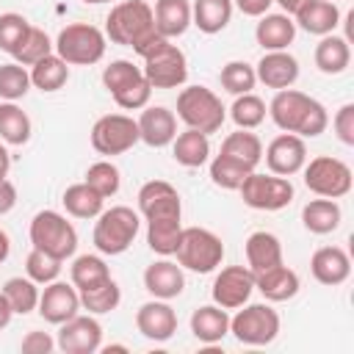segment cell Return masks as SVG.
I'll list each match as a JSON object with an SVG mask.
<instances>
[{"mask_svg": "<svg viewBox=\"0 0 354 354\" xmlns=\"http://www.w3.org/2000/svg\"><path fill=\"white\" fill-rule=\"evenodd\" d=\"M268 116L282 133H293L301 138H315L326 130L329 113L324 102L299 91V88H279L268 102Z\"/></svg>", "mask_w": 354, "mask_h": 354, "instance_id": "1", "label": "cell"}, {"mask_svg": "<svg viewBox=\"0 0 354 354\" xmlns=\"http://www.w3.org/2000/svg\"><path fill=\"white\" fill-rule=\"evenodd\" d=\"M105 39L122 47H133V53L141 55L160 39V33L155 30L152 6L144 0H119L116 6H111L105 17Z\"/></svg>", "mask_w": 354, "mask_h": 354, "instance_id": "2", "label": "cell"}, {"mask_svg": "<svg viewBox=\"0 0 354 354\" xmlns=\"http://www.w3.org/2000/svg\"><path fill=\"white\" fill-rule=\"evenodd\" d=\"M138 230H141V216L127 205H113L108 210L102 207V213L97 216L91 241H94L100 254L116 257L133 246Z\"/></svg>", "mask_w": 354, "mask_h": 354, "instance_id": "3", "label": "cell"}, {"mask_svg": "<svg viewBox=\"0 0 354 354\" xmlns=\"http://www.w3.org/2000/svg\"><path fill=\"white\" fill-rule=\"evenodd\" d=\"M185 127L199 130L205 136L218 133L224 119H227V108L221 105L218 94L207 86H185L177 94V113H174Z\"/></svg>", "mask_w": 354, "mask_h": 354, "instance_id": "4", "label": "cell"}, {"mask_svg": "<svg viewBox=\"0 0 354 354\" xmlns=\"http://www.w3.org/2000/svg\"><path fill=\"white\" fill-rule=\"evenodd\" d=\"M102 86L124 111H141L144 105H149L152 97V86L144 77L141 66H136L127 58H116L102 69Z\"/></svg>", "mask_w": 354, "mask_h": 354, "instance_id": "5", "label": "cell"}, {"mask_svg": "<svg viewBox=\"0 0 354 354\" xmlns=\"http://www.w3.org/2000/svg\"><path fill=\"white\" fill-rule=\"evenodd\" d=\"M53 47H55V55H61L69 66H91L102 61L108 39H105V30H100L91 22H72L58 30Z\"/></svg>", "mask_w": 354, "mask_h": 354, "instance_id": "6", "label": "cell"}, {"mask_svg": "<svg viewBox=\"0 0 354 354\" xmlns=\"http://www.w3.org/2000/svg\"><path fill=\"white\" fill-rule=\"evenodd\" d=\"M28 235H30L33 249H41L58 260H69L77 252V230L58 210H39L30 218Z\"/></svg>", "mask_w": 354, "mask_h": 354, "instance_id": "7", "label": "cell"}, {"mask_svg": "<svg viewBox=\"0 0 354 354\" xmlns=\"http://www.w3.org/2000/svg\"><path fill=\"white\" fill-rule=\"evenodd\" d=\"M177 263L185 271L194 274H210L221 266L224 260V243L213 230L205 227H183L177 252H174Z\"/></svg>", "mask_w": 354, "mask_h": 354, "instance_id": "8", "label": "cell"}, {"mask_svg": "<svg viewBox=\"0 0 354 354\" xmlns=\"http://www.w3.org/2000/svg\"><path fill=\"white\" fill-rule=\"evenodd\" d=\"M230 335L243 346H268L279 335V313L271 307V301H246L230 318Z\"/></svg>", "mask_w": 354, "mask_h": 354, "instance_id": "9", "label": "cell"}, {"mask_svg": "<svg viewBox=\"0 0 354 354\" xmlns=\"http://www.w3.org/2000/svg\"><path fill=\"white\" fill-rule=\"evenodd\" d=\"M304 185L315 194V196H326V199H340L351 191V169L346 160L332 158V155H318L310 158L304 163Z\"/></svg>", "mask_w": 354, "mask_h": 354, "instance_id": "10", "label": "cell"}, {"mask_svg": "<svg viewBox=\"0 0 354 354\" xmlns=\"http://www.w3.org/2000/svg\"><path fill=\"white\" fill-rule=\"evenodd\" d=\"M241 199L246 207L252 210H266V213H274V210H282L293 202V183L290 177H279V174H260V171H252L243 183H241Z\"/></svg>", "mask_w": 354, "mask_h": 354, "instance_id": "11", "label": "cell"}, {"mask_svg": "<svg viewBox=\"0 0 354 354\" xmlns=\"http://www.w3.org/2000/svg\"><path fill=\"white\" fill-rule=\"evenodd\" d=\"M138 141V122L127 113H105L91 127V147L105 158L122 155Z\"/></svg>", "mask_w": 354, "mask_h": 354, "instance_id": "12", "label": "cell"}, {"mask_svg": "<svg viewBox=\"0 0 354 354\" xmlns=\"http://www.w3.org/2000/svg\"><path fill=\"white\" fill-rule=\"evenodd\" d=\"M141 72L152 88H180L188 80V61L185 53L171 44V39H166L155 53L144 58Z\"/></svg>", "mask_w": 354, "mask_h": 354, "instance_id": "13", "label": "cell"}, {"mask_svg": "<svg viewBox=\"0 0 354 354\" xmlns=\"http://www.w3.org/2000/svg\"><path fill=\"white\" fill-rule=\"evenodd\" d=\"M102 346V324L97 321V315H75L69 321H64L58 326V337H55V348H61L64 354H94Z\"/></svg>", "mask_w": 354, "mask_h": 354, "instance_id": "14", "label": "cell"}, {"mask_svg": "<svg viewBox=\"0 0 354 354\" xmlns=\"http://www.w3.org/2000/svg\"><path fill=\"white\" fill-rule=\"evenodd\" d=\"M252 290H254V274L249 266H224L213 279L210 296L213 304L224 310H238L249 301Z\"/></svg>", "mask_w": 354, "mask_h": 354, "instance_id": "15", "label": "cell"}, {"mask_svg": "<svg viewBox=\"0 0 354 354\" xmlns=\"http://www.w3.org/2000/svg\"><path fill=\"white\" fill-rule=\"evenodd\" d=\"M266 166L271 174H279V177H293L304 169L307 163V144L301 136H293V133H279L268 141L266 152Z\"/></svg>", "mask_w": 354, "mask_h": 354, "instance_id": "16", "label": "cell"}, {"mask_svg": "<svg viewBox=\"0 0 354 354\" xmlns=\"http://www.w3.org/2000/svg\"><path fill=\"white\" fill-rule=\"evenodd\" d=\"M39 315L47 321V324H55L61 326L64 321L75 318L83 307H80V293L72 282H61V279H53L44 285V290L39 293Z\"/></svg>", "mask_w": 354, "mask_h": 354, "instance_id": "17", "label": "cell"}, {"mask_svg": "<svg viewBox=\"0 0 354 354\" xmlns=\"http://www.w3.org/2000/svg\"><path fill=\"white\" fill-rule=\"evenodd\" d=\"M136 329L155 343H166L177 332V313L166 299H149L136 310Z\"/></svg>", "mask_w": 354, "mask_h": 354, "instance_id": "18", "label": "cell"}, {"mask_svg": "<svg viewBox=\"0 0 354 354\" xmlns=\"http://www.w3.org/2000/svg\"><path fill=\"white\" fill-rule=\"evenodd\" d=\"M138 213L149 218H163V216H183V199L177 188L166 180H149L138 188Z\"/></svg>", "mask_w": 354, "mask_h": 354, "instance_id": "19", "label": "cell"}, {"mask_svg": "<svg viewBox=\"0 0 354 354\" xmlns=\"http://www.w3.org/2000/svg\"><path fill=\"white\" fill-rule=\"evenodd\" d=\"M136 122H138V138L152 149L169 147L177 136V116L166 105H144Z\"/></svg>", "mask_w": 354, "mask_h": 354, "instance_id": "20", "label": "cell"}, {"mask_svg": "<svg viewBox=\"0 0 354 354\" xmlns=\"http://www.w3.org/2000/svg\"><path fill=\"white\" fill-rule=\"evenodd\" d=\"M144 288L152 299H177L183 290H185V274H183V266L169 260V257H160L155 263H149L144 268Z\"/></svg>", "mask_w": 354, "mask_h": 354, "instance_id": "21", "label": "cell"}, {"mask_svg": "<svg viewBox=\"0 0 354 354\" xmlns=\"http://www.w3.org/2000/svg\"><path fill=\"white\" fill-rule=\"evenodd\" d=\"M254 75L257 80L266 86V88H290L296 80H299V61L296 55H290L288 50H268L263 53V58L257 61L254 66Z\"/></svg>", "mask_w": 354, "mask_h": 354, "instance_id": "22", "label": "cell"}, {"mask_svg": "<svg viewBox=\"0 0 354 354\" xmlns=\"http://www.w3.org/2000/svg\"><path fill=\"white\" fill-rule=\"evenodd\" d=\"M310 274L321 285H343L351 277V257L340 246H321L310 257Z\"/></svg>", "mask_w": 354, "mask_h": 354, "instance_id": "23", "label": "cell"}, {"mask_svg": "<svg viewBox=\"0 0 354 354\" xmlns=\"http://www.w3.org/2000/svg\"><path fill=\"white\" fill-rule=\"evenodd\" d=\"M340 19L343 17H340V8L335 6V0H310L307 6H301L293 14L296 28H301L304 33H313V36L335 33Z\"/></svg>", "mask_w": 354, "mask_h": 354, "instance_id": "24", "label": "cell"}, {"mask_svg": "<svg viewBox=\"0 0 354 354\" xmlns=\"http://www.w3.org/2000/svg\"><path fill=\"white\" fill-rule=\"evenodd\" d=\"M301 282H299V274L293 268H288L285 263L274 266V268H266L260 274H254V290L263 293L266 301H288L299 293Z\"/></svg>", "mask_w": 354, "mask_h": 354, "instance_id": "25", "label": "cell"}, {"mask_svg": "<svg viewBox=\"0 0 354 354\" xmlns=\"http://www.w3.org/2000/svg\"><path fill=\"white\" fill-rule=\"evenodd\" d=\"M260 22L254 25V39L257 44L268 53V50H288L296 39V22L288 14H263L257 17Z\"/></svg>", "mask_w": 354, "mask_h": 354, "instance_id": "26", "label": "cell"}, {"mask_svg": "<svg viewBox=\"0 0 354 354\" xmlns=\"http://www.w3.org/2000/svg\"><path fill=\"white\" fill-rule=\"evenodd\" d=\"M191 335L199 343H221L230 335V315L218 304H202L191 313Z\"/></svg>", "mask_w": 354, "mask_h": 354, "instance_id": "27", "label": "cell"}, {"mask_svg": "<svg viewBox=\"0 0 354 354\" xmlns=\"http://www.w3.org/2000/svg\"><path fill=\"white\" fill-rule=\"evenodd\" d=\"M243 252H246V263H249L252 274H260V271L282 263V241L268 230L252 232L243 243Z\"/></svg>", "mask_w": 354, "mask_h": 354, "instance_id": "28", "label": "cell"}, {"mask_svg": "<svg viewBox=\"0 0 354 354\" xmlns=\"http://www.w3.org/2000/svg\"><path fill=\"white\" fill-rule=\"evenodd\" d=\"M152 17L163 39H177L191 28V0H155Z\"/></svg>", "mask_w": 354, "mask_h": 354, "instance_id": "29", "label": "cell"}, {"mask_svg": "<svg viewBox=\"0 0 354 354\" xmlns=\"http://www.w3.org/2000/svg\"><path fill=\"white\" fill-rule=\"evenodd\" d=\"M340 221H343V210H340L337 199L318 196L301 207V224L313 235H329L340 227Z\"/></svg>", "mask_w": 354, "mask_h": 354, "instance_id": "30", "label": "cell"}, {"mask_svg": "<svg viewBox=\"0 0 354 354\" xmlns=\"http://www.w3.org/2000/svg\"><path fill=\"white\" fill-rule=\"evenodd\" d=\"M315 66L324 72V75H340L348 69L351 64V47H348V39L346 36H337V33H326L321 36V41L315 44Z\"/></svg>", "mask_w": 354, "mask_h": 354, "instance_id": "31", "label": "cell"}, {"mask_svg": "<svg viewBox=\"0 0 354 354\" xmlns=\"http://www.w3.org/2000/svg\"><path fill=\"white\" fill-rule=\"evenodd\" d=\"M171 155H174V160H177L180 166H185V169H199V166H205V163L210 160V138H207L205 133H199V130L185 127L183 133L174 136V141H171Z\"/></svg>", "mask_w": 354, "mask_h": 354, "instance_id": "32", "label": "cell"}, {"mask_svg": "<svg viewBox=\"0 0 354 354\" xmlns=\"http://www.w3.org/2000/svg\"><path fill=\"white\" fill-rule=\"evenodd\" d=\"M232 11V0H191V25L213 36L230 25Z\"/></svg>", "mask_w": 354, "mask_h": 354, "instance_id": "33", "label": "cell"}, {"mask_svg": "<svg viewBox=\"0 0 354 354\" xmlns=\"http://www.w3.org/2000/svg\"><path fill=\"white\" fill-rule=\"evenodd\" d=\"M180 235H183V216H163L147 221V246L160 257H171L177 252Z\"/></svg>", "mask_w": 354, "mask_h": 354, "instance_id": "34", "label": "cell"}, {"mask_svg": "<svg viewBox=\"0 0 354 354\" xmlns=\"http://www.w3.org/2000/svg\"><path fill=\"white\" fill-rule=\"evenodd\" d=\"M61 205L69 216L75 218H97L105 207V196H100L86 180L83 183H75L69 185L64 194H61Z\"/></svg>", "mask_w": 354, "mask_h": 354, "instance_id": "35", "label": "cell"}, {"mask_svg": "<svg viewBox=\"0 0 354 354\" xmlns=\"http://www.w3.org/2000/svg\"><path fill=\"white\" fill-rule=\"evenodd\" d=\"M28 72H30V86L39 88V91H47V94L64 88L66 80H69V64L55 53H50L41 61H36Z\"/></svg>", "mask_w": 354, "mask_h": 354, "instance_id": "36", "label": "cell"}, {"mask_svg": "<svg viewBox=\"0 0 354 354\" xmlns=\"http://www.w3.org/2000/svg\"><path fill=\"white\" fill-rule=\"evenodd\" d=\"M218 152L227 155V158H232V160H241L249 169H257V163L263 160V141L252 130H241L238 127L235 133H230L221 141V149Z\"/></svg>", "mask_w": 354, "mask_h": 354, "instance_id": "37", "label": "cell"}, {"mask_svg": "<svg viewBox=\"0 0 354 354\" xmlns=\"http://www.w3.org/2000/svg\"><path fill=\"white\" fill-rule=\"evenodd\" d=\"M33 124L30 116L17 105V102H0V141L11 147H22L30 141Z\"/></svg>", "mask_w": 354, "mask_h": 354, "instance_id": "38", "label": "cell"}, {"mask_svg": "<svg viewBox=\"0 0 354 354\" xmlns=\"http://www.w3.org/2000/svg\"><path fill=\"white\" fill-rule=\"evenodd\" d=\"M108 277H111V268L100 254H77L69 266V282L77 290H88V288L105 282Z\"/></svg>", "mask_w": 354, "mask_h": 354, "instance_id": "39", "label": "cell"}, {"mask_svg": "<svg viewBox=\"0 0 354 354\" xmlns=\"http://www.w3.org/2000/svg\"><path fill=\"white\" fill-rule=\"evenodd\" d=\"M77 293H80V307L88 310L91 315H105V313L116 310L122 301V288L113 277H108L105 282H100L88 290H77Z\"/></svg>", "mask_w": 354, "mask_h": 354, "instance_id": "40", "label": "cell"}, {"mask_svg": "<svg viewBox=\"0 0 354 354\" xmlns=\"http://www.w3.org/2000/svg\"><path fill=\"white\" fill-rule=\"evenodd\" d=\"M0 290L6 293L14 315H28V313H33L39 307V293L41 290L30 277H11V279L3 282Z\"/></svg>", "mask_w": 354, "mask_h": 354, "instance_id": "41", "label": "cell"}, {"mask_svg": "<svg viewBox=\"0 0 354 354\" xmlns=\"http://www.w3.org/2000/svg\"><path fill=\"white\" fill-rule=\"evenodd\" d=\"M50 53H55V47H53V39L41 30V28H36V25H30L28 28V33L22 36V41L17 44V50H14V61L17 64H22V66H33L36 61H41L44 55H50Z\"/></svg>", "mask_w": 354, "mask_h": 354, "instance_id": "42", "label": "cell"}, {"mask_svg": "<svg viewBox=\"0 0 354 354\" xmlns=\"http://www.w3.org/2000/svg\"><path fill=\"white\" fill-rule=\"evenodd\" d=\"M266 113H268V108H266V102L257 97V94H238L235 97V102L230 105V119L235 122V127H241V130H254V127H260L263 122H266Z\"/></svg>", "mask_w": 354, "mask_h": 354, "instance_id": "43", "label": "cell"}, {"mask_svg": "<svg viewBox=\"0 0 354 354\" xmlns=\"http://www.w3.org/2000/svg\"><path fill=\"white\" fill-rule=\"evenodd\" d=\"M252 171H254V169H249V166H243L241 160H232V158H227V155H221V152L210 160V180H213L216 188H224V191H238L241 183H243Z\"/></svg>", "mask_w": 354, "mask_h": 354, "instance_id": "44", "label": "cell"}, {"mask_svg": "<svg viewBox=\"0 0 354 354\" xmlns=\"http://www.w3.org/2000/svg\"><path fill=\"white\" fill-rule=\"evenodd\" d=\"M218 83L227 94L238 97V94H249L257 83V75H254V66L246 64V61H230L221 66L218 72Z\"/></svg>", "mask_w": 354, "mask_h": 354, "instance_id": "45", "label": "cell"}, {"mask_svg": "<svg viewBox=\"0 0 354 354\" xmlns=\"http://www.w3.org/2000/svg\"><path fill=\"white\" fill-rule=\"evenodd\" d=\"M28 91H30V72L17 61L0 64V100L17 102Z\"/></svg>", "mask_w": 354, "mask_h": 354, "instance_id": "46", "label": "cell"}, {"mask_svg": "<svg viewBox=\"0 0 354 354\" xmlns=\"http://www.w3.org/2000/svg\"><path fill=\"white\" fill-rule=\"evenodd\" d=\"M86 183H88L100 196L111 199V196H116L119 188H122V174H119L116 163H111V160H97V163H91V166L86 169Z\"/></svg>", "mask_w": 354, "mask_h": 354, "instance_id": "47", "label": "cell"}, {"mask_svg": "<svg viewBox=\"0 0 354 354\" xmlns=\"http://www.w3.org/2000/svg\"><path fill=\"white\" fill-rule=\"evenodd\" d=\"M61 268H64V260L41 252V249H30L25 257V277H30L36 285H47V282L58 279Z\"/></svg>", "mask_w": 354, "mask_h": 354, "instance_id": "48", "label": "cell"}, {"mask_svg": "<svg viewBox=\"0 0 354 354\" xmlns=\"http://www.w3.org/2000/svg\"><path fill=\"white\" fill-rule=\"evenodd\" d=\"M28 28H30V22H28L22 14H17V11L0 14V50L8 53V55H14L17 44H19L22 36L28 33Z\"/></svg>", "mask_w": 354, "mask_h": 354, "instance_id": "49", "label": "cell"}, {"mask_svg": "<svg viewBox=\"0 0 354 354\" xmlns=\"http://www.w3.org/2000/svg\"><path fill=\"white\" fill-rule=\"evenodd\" d=\"M332 127H335V136L340 144L346 147H354V102H346L337 108L335 119H332Z\"/></svg>", "mask_w": 354, "mask_h": 354, "instance_id": "50", "label": "cell"}, {"mask_svg": "<svg viewBox=\"0 0 354 354\" xmlns=\"http://www.w3.org/2000/svg\"><path fill=\"white\" fill-rule=\"evenodd\" d=\"M19 348H22L25 354H50V351L55 348V337H50V332L33 329V332H28V335L22 337Z\"/></svg>", "mask_w": 354, "mask_h": 354, "instance_id": "51", "label": "cell"}, {"mask_svg": "<svg viewBox=\"0 0 354 354\" xmlns=\"http://www.w3.org/2000/svg\"><path fill=\"white\" fill-rule=\"evenodd\" d=\"M271 6H274V0H232V8H238L246 17H263V14H268Z\"/></svg>", "mask_w": 354, "mask_h": 354, "instance_id": "52", "label": "cell"}, {"mask_svg": "<svg viewBox=\"0 0 354 354\" xmlns=\"http://www.w3.org/2000/svg\"><path fill=\"white\" fill-rule=\"evenodd\" d=\"M14 205H17V185H14L8 177H3V180H0V216L11 213Z\"/></svg>", "mask_w": 354, "mask_h": 354, "instance_id": "53", "label": "cell"}, {"mask_svg": "<svg viewBox=\"0 0 354 354\" xmlns=\"http://www.w3.org/2000/svg\"><path fill=\"white\" fill-rule=\"evenodd\" d=\"M11 318H14V310H11L8 299H6V293L0 290V329H6L11 324Z\"/></svg>", "mask_w": 354, "mask_h": 354, "instance_id": "54", "label": "cell"}, {"mask_svg": "<svg viewBox=\"0 0 354 354\" xmlns=\"http://www.w3.org/2000/svg\"><path fill=\"white\" fill-rule=\"evenodd\" d=\"M274 3H277V6L282 8V14H288V17H293V14H296V11L301 8V6H307L310 0H274Z\"/></svg>", "mask_w": 354, "mask_h": 354, "instance_id": "55", "label": "cell"}, {"mask_svg": "<svg viewBox=\"0 0 354 354\" xmlns=\"http://www.w3.org/2000/svg\"><path fill=\"white\" fill-rule=\"evenodd\" d=\"M8 254H11V238H8V232L0 227V263H6Z\"/></svg>", "mask_w": 354, "mask_h": 354, "instance_id": "56", "label": "cell"}, {"mask_svg": "<svg viewBox=\"0 0 354 354\" xmlns=\"http://www.w3.org/2000/svg\"><path fill=\"white\" fill-rule=\"evenodd\" d=\"M8 169H11V155H8V149L0 144V180L8 177Z\"/></svg>", "mask_w": 354, "mask_h": 354, "instance_id": "57", "label": "cell"}, {"mask_svg": "<svg viewBox=\"0 0 354 354\" xmlns=\"http://www.w3.org/2000/svg\"><path fill=\"white\" fill-rule=\"evenodd\" d=\"M80 3H86V6H100V3H111V0H80Z\"/></svg>", "mask_w": 354, "mask_h": 354, "instance_id": "58", "label": "cell"}]
</instances>
